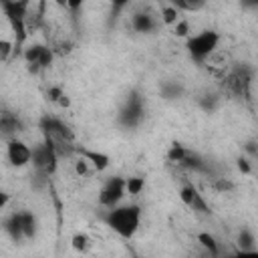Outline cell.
Masks as SVG:
<instances>
[{
  "label": "cell",
  "instance_id": "cell-10",
  "mask_svg": "<svg viewBox=\"0 0 258 258\" xmlns=\"http://www.w3.org/2000/svg\"><path fill=\"white\" fill-rule=\"evenodd\" d=\"M30 155H32V149L18 137H10L8 143H6V157H8V163L12 167H24L30 163Z\"/></svg>",
  "mask_w": 258,
  "mask_h": 258
},
{
  "label": "cell",
  "instance_id": "cell-12",
  "mask_svg": "<svg viewBox=\"0 0 258 258\" xmlns=\"http://www.w3.org/2000/svg\"><path fill=\"white\" fill-rule=\"evenodd\" d=\"M75 153L79 157H83L87 163L93 165L95 171H105L109 165H111V157L103 151H97V149H89V147H81V145H75Z\"/></svg>",
  "mask_w": 258,
  "mask_h": 258
},
{
  "label": "cell",
  "instance_id": "cell-33",
  "mask_svg": "<svg viewBox=\"0 0 258 258\" xmlns=\"http://www.w3.org/2000/svg\"><path fill=\"white\" fill-rule=\"evenodd\" d=\"M56 4H58L60 8H67V0H56Z\"/></svg>",
  "mask_w": 258,
  "mask_h": 258
},
{
  "label": "cell",
  "instance_id": "cell-5",
  "mask_svg": "<svg viewBox=\"0 0 258 258\" xmlns=\"http://www.w3.org/2000/svg\"><path fill=\"white\" fill-rule=\"evenodd\" d=\"M58 151L54 149V145L44 139L42 143H38L36 147H32V155H30V163L34 165V171L44 175V177H52L58 169Z\"/></svg>",
  "mask_w": 258,
  "mask_h": 258
},
{
  "label": "cell",
  "instance_id": "cell-25",
  "mask_svg": "<svg viewBox=\"0 0 258 258\" xmlns=\"http://www.w3.org/2000/svg\"><path fill=\"white\" fill-rule=\"evenodd\" d=\"M14 56V44L6 38H0V62H8Z\"/></svg>",
  "mask_w": 258,
  "mask_h": 258
},
{
  "label": "cell",
  "instance_id": "cell-23",
  "mask_svg": "<svg viewBox=\"0 0 258 258\" xmlns=\"http://www.w3.org/2000/svg\"><path fill=\"white\" fill-rule=\"evenodd\" d=\"M185 153H187V147L175 141V143H171V147H169V151H167V159H169L171 163H179Z\"/></svg>",
  "mask_w": 258,
  "mask_h": 258
},
{
  "label": "cell",
  "instance_id": "cell-15",
  "mask_svg": "<svg viewBox=\"0 0 258 258\" xmlns=\"http://www.w3.org/2000/svg\"><path fill=\"white\" fill-rule=\"evenodd\" d=\"M4 230H6V234H8L14 242L24 240V234H22V222H20V212H14V214L8 216V220L4 222Z\"/></svg>",
  "mask_w": 258,
  "mask_h": 258
},
{
  "label": "cell",
  "instance_id": "cell-13",
  "mask_svg": "<svg viewBox=\"0 0 258 258\" xmlns=\"http://www.w3.org/2000/svg\"><path fill=\"white\" fill-rule=\"evenodd\" d=\"M18 131H22V121H20V117H18L16 113L2 111V113H0V133L10 139V137H16Z\"/></svg>",
  "mask_w": 258,
  "mask_h": 258
},
{
  "label": "cell",
  "instance_id": "cell-2",
  "mask_svg": "<svg viewBox=\"0 0 258 258\" xmlns=\"http://www.w3.org/2000/svg\"><path fill=\"white\" fill-rule=\"evenodd\" d=\"M28 6L30 2H22V0H0V8L14 34V40H12L14 56L22 54L28 38Z\"/></svg>",
  "mask_w": 258,
  "mask_h": 258
},
{
  "label": "cell",
  "instance_id": "cell-7",
  "mask_svg": "<svg viewBox=\"0 0 258 258\" xmlns=\"http://www.w3.org/2000/svg\"><path fill=\"white\" fill-rule=\"evenodd\" d=\"M22 58H24L28 71H30L32 75H36V73H40V71H44V69H48V67L52 64L54 50H52L50 46H46V44L36 42V44L24 46V50H22Z\"/></svg>",
  "mask_w": 258,
  "mask_h": 258
},
{
  "label": "cell",
  "instance_id": "cell-32",
  "mask_svg": "<svg viewBox=\"0 0 258 258\" xmlns=\"http://www.w3.org/2000/svg\"><path fill=\"white\" fill-rule=\"evenodd\" d=\"M256 2H258V0H242L244 6H256Z\"/></svg>",
  "mask_w": 258,
  "mask_h": 258
},
{
  "label": "cell",
  "instance_id": "cell-19",
  "mask_svg": "<svg viewBox=\"0 0 258 258\" xmlns=\"http://www.w3.org/2000/svg\"><path fill=\"white\" fill-rule=\"evenodd\" d=\"M145 187V177L141 175H133V177H125V191L129 196H139Z\"/></svg>",
  "mask_w": 258,
  "mask_h": 258
},
{
  "label": "cell",
  "instance_id": "cell-4",
  "mask_svg": "<svg viewBox=\"0 0 258 258\" xmlns=\"http://www.w3.org/2000/svg\"><path fill=\"white\" fill-rule=\"evenodd\" d=\"M220 38H222L220 32L214 30V28H206V30L194 34V36H187L185 48H187L189 58L198 64H204L216 52V48L220 44Z\"/></svg>",
  "mask_w": 258,
  "mask_h": 258
},
{
  "label": "cell",
  "instance_id": "cell-1",
  "mask_svg": "<svg viewBox=\"0 0 258 258\" xmlns=\"http://www.w3.org/2000/svg\"><path fill=\"white\" fill-rule=\"evenodd\" d=\"M103 222L123 240H131L141 224V206L137 204H125V206H113L107 208L103 214Z\"/></svg>",
  "mask_w": 258,
  "mask_h": 258
},
{
  "label": "cell",
  "instance_id": "cell-3",
  "mask_svg": "<svg viewBox=\"0 0 258 258\" xmlns=\"http://www.w3.org/2000/svg\"><path fill=\"white\" fill-rule=\"evenodd\" d=\"M40 131L44 135V139H48L54 149L58 151V155H69V153H75V133L71 131V127L60 121L58 117H52V115H44L40 119Z\"/></svg>",
  "mask_w": 258,
  "mask_h": 258
},
{
  "label": "cell",
  "instance_id": "cell-8",
  "mask_svg": "<svg viewBox=\"0 0 258 258\" xmlns=\"http://www.w3.org/2000/svg\"><path fill=\"white\" fill-rule=\"evenodd\" d=\"M252 69L248 67H236L224 77V91L236 97H246L252 85Z\"/></svg>",
  "mask_w": 258,
  "mask_h": 258
},
{
  "label": "cell",
  "instance_id": "cell-27",
  "mask_svg": "<svg viewBox=\"0 0 258 258\" xmlns=\"http://www.w3.org/2000/svg\"><path fill=\"white\" fill-rule=\"evenodd\" d=\"M173 34L179 36V38H187V34H189V22L179 18V20L173 24Z\"/></svg>",
  "mask_w": 258,
  "mask_h": 258
},
{
  "label": "cell",
  "instance_id": "cell-30",
  "mask_svg": "<svg viewBox=\"0 0 258 258\" xmlns=\"http://www.w3.org/2000/svg\"><path fill=\"white\" fill-rule=\"evenodd\" d=\"M8 202H10V194H8L6 189H2V187H0V212L8 206Z\"/></svg>",
  "mask_w": 258,
  "mask_h": 258
},
{
  "label": "cell",
  "instance_id": "cell-31",
  "mask_svg": "<svg viewBox=\"0 0 258 258\" xmlns=\"http://www.w3.org/2000/svg\"><path fill=\"white\" fill-rule=\"evenodd\" d=\"M238 169H240L242 173H250V171H252V169H250V163H248L246 157H240V159H238Z\"/></svg>",
  "mask_w": 258,
  "mask_h": 258
},
{
  "label": "cell",
  "instance_id": "cell-29",
  "mask_svg": "<svg viewBox=\"0 0 258 258\" xmlns=\"http://www.w3.org/2000/svg\"><path fill=\"white\" fill-rule=\"evenodd\" d=\"M75 171H77V175H85V173L89 171V163H87L83 157H79V159L75 161Z\"/></svg>",
  "mask_w": 258,
  "mask_h": 258
},
{
  "label": "cell",
  "instance_id": "cell-24",
  "mask_svg": "<svg viewBox=\"0 0 258 258\" xmlns=\"http://www.w3.org/2000/svg\"><path fill=\"white\" fill-rule=\"evenodd\" d=\"M238 244L242 248V252H254V234L250 230H242L238 236Z\"/></svg>",
  "mask_w": 258,
  "mask_h": 258
},
{
  "label": "cell",
  "instance_id": "cell-11",
  "mask_svg": "<svg viewBox=\"0 0 258 258\" xmlns=\"http://www.w3.org/2000/svg\"><path fill=\"white\" fill-rule=\"evenodd\" d=\"M179 200H181L187 208H191L194 212H202V214H208V212H210L206 200L202 198V194L198 191V187H196L194 183H189V181H185V183L181 185V189H179Z\"/></svg>",
  "mask_w": 258,
  "mask_h": 258
},
{
  "label": "cell",
  "instance_id": "cell-28",
  "mask_svg": "<svg viewBox=\"0 0 258 258\" xmlns=\"http://www.w3.org/2000/svg\"><path fill=\"white\" fill-rule=\"evenodd\" d=\"M83 4H85V0H67V10L73 14V18H75V20H77V16H79V12H81Z\"/></svg>",
  "mask_w": 258,
  "mask_h": 258
},
{
  "label": "cell",
  "instance_id": "cell-14",
  "mask_svg": "<svg viewBox=\"0 0 258 258\" xmlns=\"http://www.w3.org/2000/svg\"><path fill=\"white\" fill-rule=\"evenodd\" d=\"M131 26L135 32H141V34H149L157 28V20L149 14V12H135L133 18H131Z\"/></svg>",
  "mask_w": 258,
  "mask_h": 258
},
{
  "label": "cell",
  "instance_id": "cell-22",
  "mask_svg": "<svg viewBox=\"0 0 258 258\" xmlns=\"http://www.w3.org/2000/svg\"><path fill=\"white\" fill-rule=\"evenodd\" d=\"M179 20V10L171 4V6H163L161 8V22L167 24V26H173L175 22Z\"/></svg>",
  "mask_w": 258,
  "mask_h": 258
},
{
  "label": "cell",
  "instance_id": "cell-6",
  "mask_svg": "<svg viewBox=\"0 0 258 258\" xmlns=\"http://www.w3.org/2000/svg\"><path fill=\"white\" fill-rule=\"evenodd\" d=\"M145 119V105H143V99L137 91H131L119 111V123L127 129H135L143 123Z\"/></svg>",
  "mask_w": 258,
  "mask_h": 258
},
{
  "label": "cell",
  "instance_id": "cell-20",
  "mask_svg": "<svg viewBox=\"0 0 258 258\" xmlns=\"http://www.w3.org/2000/svg\"><path fill=\"white\" fill-rule=\"evenodd\" d=\"M173 6L177 10H183V12H200L208 0H171Z\"/></svg>",
  "mask_w": 258,
  "mask_h": 258
},
{
  "label": "cell",
  "instance_id": "cell-21",
  "mask_svg": "<svg viewBox=\"0 0 258 258\" xmlns=\"http://www.w3.org/2000/svg\"><path fill=\"white\" fill-rule=\"evenodd\" d=\"M71 246H73V250H77V252H87L89 246H91V238H89L85 232H77V234L71 238Z\"/></svg>",
  "mask_w": 258,
  "mask_h": 258
},
{
  "label": "cell",
  "instance_id": "cell-26",
  "mask_svg": "<svg viewBox=\"0 0 258 258\" xmlns=\"http://www.w3.org/2000/svg\"><path fill=\"white\" fill-rule=\"evenodd\" d=\"M131 0H111V22H115L119 18V14L125 10V6L129 4Z\"/></svg>",
  "mask_w": 258,
  "mask_h": 258
},
{
  "label": "cell",
  "instance_id": "cell-18",
  "mask_svg": "<svg viewBox=\"0 0 258 258\" xmlns=\"http://www.w3.org/2000/svg\"><path fill=\"white\" fill-rule=\"evenodd\" d=\"M198 242L210 252V256H218V254H220V244L216 242V238H214L212 234H208V232H200V234H198Z\"/></svg>",
  "mask_w": 258,
  "mask_h": 258
},
{
  "label": "cell",
  "instance_id": "cell-9",
  "mask_svg": "<svg viewBox=\"0 0 258 258\" xmlns=\"http://www.w3.org/2000/svg\"><path fill=\"white\" fill-rule=\"evenodd\" d=\"M127 191H125V177H121V175H113V177H109L107 181H105V185L101 187V194H99V206L101 208H113V206H117L121 200H123V196H125Z\"/></svg>",
  "mask_w": 258,
  "mask_h": 258
},
{
  "label": "cell",
  "instance_id": "cell-34",
  "mask_svg": "<svg viewBox=\"0 0 258 258\" xmlns=\"http://www.w3.org/2000/svg\"><path fill=\"white\" fill-rule=\"evenodd\" d=\"M22 2H30V0H22Z\"/></svg>",
  "mask_w": 258,
  "mask_h": 258
},
{
  "label": "cell",
  "instance_id": "cell-16",
  "mask_svg": "<svg viewBox=\"0 0 258 258\" xmlns=\"http://www.w3.org/2000/svg\"><path fill=\"white\" fill-rule=\"evenodd\" d=\"M20 222H22V234H24V240H30L34 238L36 234V216L28 210H20Z\"/></svg>",
  "mask_w": 258,
  "mask_h": 258
},
{
  "label": "cell",
  "instance_id": "cell-17",
  "mask_svg": "<svg viewBox=\"0 0 258 258\" xmlns=\"http://www.w3.org/2000/svg\"><path fill=\"white\" fill-rule=\"evenodd\" d=\"M46 97H48L50 103H56V105H60V107H71V99H69V95H67V93L62 91V87H58V85L48 87Z\"/></svg>",
  "mask_w": 258,
  "mask_h": 258
}]
</instances>
